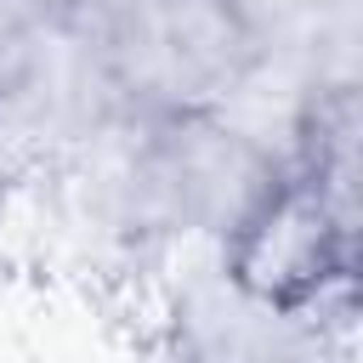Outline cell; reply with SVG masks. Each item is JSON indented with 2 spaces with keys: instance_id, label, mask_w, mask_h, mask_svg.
Here are the masks:
<instances>
[{
  "instance_id": "6da1fadb",
  "label": "cell",
  "mask_w": 363,
  "mask_h": 363,
  "mask_svg": "<svg viewBox=\"0 0 363 363\" xmlns=\"http://www.w3.org/2000/svg\"><path fill=\"white\" fill-rule=\"evenodd\" d=\"M346 278H357V227L318 176L255 187L227 227V284L267 312H301Z\"/></svg>"
}]
</instances>
